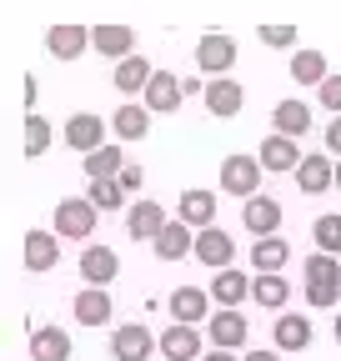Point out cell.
I'll use <instances>...</instances> for the list:
<instances>
[{"mask_svg":"<svg viewBox=\"0 0 341 361\" xmlns=\"http://www.w3.org/2000/svg\"><path fill=\"white\" fill-rule=\"evenodd\" d=\"M170 316L176 322H211V291L201 286H181V291H170Z\"/></svg>","mask_w":341,"mask_h":361,"instance_id":"ac0fdd59","label":"cell"},{"mask_svg":"<svg viewBox=\"0 0 341 361\" xmlns=\"http://www.w3.org/2000/svg\"><path fill=\"white\" fill-rule=\"evenodd\" d=\"M201 96H206V111H211V116H221V121L236 116V111L246 106V90H241L236 80H226V75H211Z\"/></svg>","mask_w":341,"mask_h":361,"instance_id":"7c38bea8","label":"cell"},{"mask_svg":"<svg viewBox=\"0 0 341 361\" xmlns=\"http://www.w3.org/2000/svg\"><path fill=\"white\" fill-rule=\"evenodd\" d=\"M271 126H276L281 135H306V130H311V111H306V101H281V106L271 111Z\"/></svg>","mask_w":341,"mask_h":361,"instance_id":"83f0119b","label":"cell"},{"mask_svg":"<svg viewBox=\"0 0 341 361\" xmlns=\"http://www.w3.org/2000/svg\"><path fill=\"white\" fill-rule=\"evenodd\" d=\"M161 356L166 361H201L206 351H201V331L191 326V322H176L166 336H161Z\"/></svg>","mask_w":341,"mask_h":361,"instance_id":"4fadbf2b","label":"cell"},{"mask_svg":"<svg viewBox=\"0 0 341 361\" xmlns=\"http://www.w3.org/2000/svg\"><path fill=\"white\" fill-rule=\"evenodd\" d=\"M326 151H336V161H341V116H331V126H326Z\"/></svg>","mask_w":341,"mask_h":361,"instance_id":"ab89813d","label":"cell"},{"mask_svg":"<svg viewBox=\"0 0 341 361\" xmlns=\"http://www.w3.org/2000/svg\"><path fill=\"white\" fill-rule=\"evenodd\" d=\"M311 346V322L306 316H276V351H306Z\"/></svg>","mask_w":341,"mask_h":361,"instance_id":"484cf974","label":"cell"},{"mask_svg":"<svg viewBox=\"0 0 341 361\" xmlns=\"http://www.w3.org/2000/svg\"><path fill=\"white\" fill-rule=\"evenodd\" d=\"M241 361H281V356H276V351H246Z\"/></svg>","mask_w":341,"mask_h":361,"instance_id":"60d3db41","label":"cell"},{"mask_svg":"<svg viewBox=\"0 0 341 361\" xmlns=\"http://www.w3.org/2000/svg\"><path fill=\"white\" fill-rule=\"evenodd\" d=\"M151 75H156L151 61L131 51V56H120V61H116V75H111V80H116V90H125V96H141V90L151 85Z\"/></svg>","mask_w":341,"mask_h":361,"instance_id":"d6986e66","label":"cell"},{"mask_svg":"<svg viewBox=\"0 0 341 361\" xmlns=\"http://www.w3.org/2000/svg\"><path fill=\"white\" fill-rule=\"evenodd\" d=\"M141 96H146V106H151V111L176 116V111H181V101H186V85L170 75V71H156V75H151V85L141 90Z\"/></svg>","mask_w":341,"mask_h":361,"instance_id":"8fae6325","label":"cell"},{"mask_svg":"<svg viewBox=\"0 0 341 361\" xmlns=\"http://www.w3.org/2000/svg\"><path fill=\"white\" fill-rule=\"evenodd\" d=\"M151 246H156V256H161V261H181V256H196V226L176 216V221H166V226H161V236H156Z\"/></svg>","mask_w":341,"mask_h":361,"instance_id":"5b68a950","label":"cell"},{"mask_svg":"<svg viewBox=\"0 0 341 361\" xmlns=\"http://www.w3.org/2000/svg\"><path fill=\"white\" fill-rule=\"evenodd\" d=\"M66 146L80 151V156H91L96 146H106V121L91 116V111H75V116L66 121Z\"/></svg>","mask_w":341,"mask_h":361,"instance_id":"52a82bcc","label":"cell"},{"mask_svg":"<svg viewBox=\"0 0 341 361\" xmlns=\"http://www.w3.org/2000/svg\"><path fill=\"white\" fill-rule=\"evenodd\" d=\"M336 296H341V266H336V256L331 251L306 256V301L311 306H336Z\"/></svg>","mask_w":341,"mask_h":361,"instance_id":"6da1fadb","label":"cell"},{"mask_svg":"<svg viewBox=\"0 0 341 361\" xmlns=\"http://www.w3.org/2000/svg\"><path fill=\"white\" fill-rule=\"evenodd\" d=\"M231 256H236V241L221 231V226L216 221H211V226H201V231H196V261H206L211 271H221V266H231Z\"/></svg>","mask_w":341,"mask_h":361,"instance_id":"ba28073f","label":"cell"},{"mask_svg":"<svg viewBox=\"0 0 341 361\" xmlns=\"http://www.w3.org/2000/svg\"><path fill=\"white\" fill-rule=\"evenodd\" d=\"M120 166H125V151L120 146H96L91 156H85V176H120Z\"/></svg>","mask_w":341,"mask_h":361,"instance_id":"d6a6232c","label":"cell"},{"mask_svg":"<svg viewBox=\"0 0 341 361\" xmlns=\"http://www.w3.org/2000/svg\"><path fill=\"white\" fill-rule=\"evenodd\" d=\"M261 40L276 45V51H286V45H296V25H261Z\"/></svg>","mask_w":341,"mask_h":361,"instance_id":"8d00e7d4","label":"cell"},{"mask_svg":"<svg viewBox=\"0 0 341 361\" xmlns=\"http://www.w3.org/2000/svg\"><path fill=\"white\" fill-rule=\"evenodd\" d=\"M75 322H80V326H106V322H111V296H106V286H85V291L75 296Z\"/></svg>","mask_w":341,"mask_h":361,"instance_id":"7402d4cb","label":"cell"},{"mask_svg":"<svg viewBox=\"0 0 341 361\" xmlns=\"http://www.w3.org/2000/svg\"><path fill=\"white\" fill-rule=\"evenodd\" d=\"M176 216H181V221H191L196 231H201V226L216 221V196H211V191H186V196H181V206H176Z\"/></svg>","mask_w":341,"mask_h":361,"instance_id":"f546056e","label":"cell"},{"mask_svg":"<svg viewBox=\"0 0 341 361\" xmlns=\"http://www.w3.org/2000/svg\"><path fill=\"white\" fill-rule=\"evenodd\" d=\"M141 180H146V171H141V166H131V161L120 166V186H125V191H141Z\"/></svg>","mask_w":341,"mask_h":361,"instance_id":"f35d334b","label":"cell"},{"mask_svg":"<svg viewBox=\"0 0 341 361\" xmlns=\"http://www.w3.org/2000/svg\"><path fill=\"white\" fill-rule=\"evenodd\" d=\"M336 341H341V316H336Z\"/></svg>","mask_w":341,"mask_h":361,"instance_id":"ee69618b","label":"cell"},{"mask_svg":"<svg viewBox=\"0 0 341 361\" xmlns=\"http://www.w3.org/2000/svg\"><path fill=\"white\" fill-rule=\"evenodd\" d=\"M211 296H216L221 306H241V301L251 296V276H246V271L221 266V271H216V281H211Z\"/></svg>","mask_w":341,"mask_h":361,"instance_id":"cb8c5ba5","label":"cell"},{"mask_svg":"<svg viewBox=\"0 0 341 361\" xmlns=\"http://www.w3.org/2000/svg\"><path fill=\"white\" fill-rule=\"evenodd\" d=\"M211 341H216V346H226V351L246 346V316H241L236 306H221V311H211Z\"/></svg>","mask_w":341,"mask_h":361,"instance_id":"e0dca14e","label":"cell"},{"mask_svg":"<svg viewBox=\"0 0 341 361\" xmlns=\"http://www.w3.org/2000/svg\"><path fill=\"white\" fill-rule=\"evenodd\" d=\"M166 221H170V216H166L156 201H136L131 211H125V231H131V241H156Z\"/></svg>","mask_w":341,"mask_h":361,"instance_id":"5bb4252c","label":"cell"},{"mask_svg":"<svg viewBox=\"0 0 341 361\" xmlns=\"http://www.w3.org/2000/svg\"><path fill=\"white\" fill-rule=\"evenodd\" d=\"M51 151V126L40 116H25V156H46Z\"/></svg>","mask_w":341,"mask_h":361,"instance_id":"d590c367","label":"cell"},{"mask_svg":"<svg viewBox=\"0 0 341 361\" xmlns=\"http://www.w3.org/2000/svg\"><path fill=\"white\" fill-rule=\"evenodd\" d=\"M261 176H266V166H261V156H226L221 161V191H231V196H256L261 191Z\"/></svg>","mask_w":341,"mask_h":361,"instance_id":"7a4b0ae2","label":"cell"},{"mask_svg":"<svg viewBox=\"0 0 341 361\" xmlns=\"http://www.w3.org/2000/svg\"><path fill=\"white\" fill-rule=\"evenodd\" d=\"M336 186H341V161H336Z\"/></svg>","mask_w":341,"mask_h":361,"instance_id":"7bdbcfd3","label":"cell"},{"mask_svg":"<svg viewBox=\"0 0 341 361\" xmlns=\"http://www.w3.org/2000/svg\"><path fill=\"white\" fill-rule=\"evenodd\" d=\"M96 201L91 196H70V201H61L56 206V236H70V241H85L96 231Z\"/></svg>","mask_w":341,"mask_h":361,"instance_id":"3957f363","label":"cell"},{"mask_svg":"<svg viewBox=\"0 0 341 361\" xmlns=\"http://www.w3.org/2000/svg\"><path fill=\"white\" fill-rule=\"evenodd\" d=\"M56 261H61L56 231H25V266L30 271H56Z\"/></svg>","mask_w":341,"mask_h":361,"instance_id":"44dd1931","label":"cell"},{"mask_svg":"<svg viewBox=\"0 0 341 361\" xmlns=\"http://www.w3.org/2000/svg\"><path fill=\"white\" fill-rule=\"evenodd\" d=\"M251 296H256V306H271V311H281V306H286V296H291V286H286V276H281V271H256Z\"/></svg>","mask_w":341,"mask_h":361,"instance_id":"4316f807","label":"cell"},{"mask_svg":"<svg viewBox=\"0 0 341 361\" xmlns=\"http://www.w3.org/2000/svg\"><path fill=\"white\" fill-rule=\"evenodd\" d=\"M156 346H161V341H156L146 326H136V322H131V326H116V336H111V356H116V361H146Z\"/></svg>","mask_w":341,"mask_h":361,"instance_id":"30bf717a","label":"cell"},{"mask_svg":"<svg viewBox=\"0 0 341 361\" xmlns=\"http://www.w3.org/2000/svg\"><path fill=\"white\" fill-rule=\"evenodd\" d=\"M30 356L35 361H70V336L61 326H40L30 336Z\"/></svg>","mask_w":341,"mask_h":361,"instance_id":"d4e9b609","label":"cell"},{"mask_svg":"<svg viewBox=\"0 0 341 361\" xmlns=\"http://www.w3.org/2000/svg\"><path fill=\"white\" fill-rule=\"evenodd\" d=\"M196 66H201L206 75H226V71L236 66V40L221 35V30L201 35V45H196Z\"/></svg>","mask_w":341,"mask_h":361,"instance_id":"277c9868","label":"cell"},{"mask_svg":"<svg viewBox=\"0 0 341 361\" xmlns=\"http://www.w3.org/2000/svg\"><path fill=\"white\" fill-rule=\"evenodd\" d=\"M291 75H296V85H321L331 71H326V56L321 51H296L291 56Z\"/></svg>","mask_w":341,"mask_h":361,"instance_id":"1f68e13d","label":"cell"},{"mask_svg":"<svg viewBox=\"0 0 341 361\" xmlns=\"http://www.w3.org/2000/svg\"><path fill=\"white\" fill-rule=\"evenodd\" d=\"M256 156H261V166H266V171H296V166H302V151H296V135H281V130H276V135H266Z\"/></svg>","mask_w":341,"mask_h":361,"instance_id":"ffe728a7","label":"cell"},{"mask_svg":"<svg viewBox=\"0 0 341 361\" xmlns=\"http://www.w3.org/2000/svg\"><path fill=\"white\" fill-rule=\"evenodd\" d=\"M241 221H246V231L251 236H276V226H281V206L271 201V196H246L241 201Z\"/></svg>","mask_w":341,"mask_h":361,"instance_id":"9c48e42d","label":"cell"},{"mask_svg":"<svg viewBox=\"0 0 341 361\" xmlns=\"http://www.w3.org/2000/svg\"><path fill=\"white\" fill-rule=\"evenodd\" d=\"M116 271H120V261H116L111 246H85V251H80V276H85V286L116 281Z\"/></svg>","mask_w":341,"mask_h":361,"instance_id":"2e32d148","label":"cell"},{"mask_svg":"<svg viewBox=\"0 0 341 361\" xmlns=\"http://www.w3.org/2000/svg\"><path fill=\"white\" fill-rule=\"evenodd\" d=\"M91 201H96L101 211H120V206H125L120 176H96V180H91Z\"/></svg>","mask_w":341,"mask_h":361,"instance_id":"836d02e7","label":"cell"},{"mask_svg":"<svg viewBox=\"0 0 341 361\" xmlns=\"http://www.w3.org/2000/svg\"><path fill=\"white\" fill-rule=\"evenodd\" d=\"M201 361H236V356H231V351H226V346H216V351H206V356H201Z\"/></svg>","mask_w":341,"mask_h":361,"instance_id":"b9f144b4","label":"cell"},{"mask_svg":"<svg viewBox=\"0 0 341 361\" xmlns=\"http://www.w3.org/2000/svg\"><path fill=\"white\" fill-rule=\"evenodd\" d=\"M111 126H116L120 141H141V135L151 130V106H120L111 116Z\"/></svg>","mask_w":341,"mask_h":361,"instance_id":"4dcf8cb0","label":"cell"},{"mask_svg":"<svg viewBox=\"0 0 341 361\" xmlns=\"http://www.w3.org/2000/svg\"><path fill=\"white\" fill-rule=\"evenodd\" d=\"M91 45H96L101 56H116V61H120V56L136 51V30H131V25H96V30H91Z\"/></svg>","mask_w":341,"mask_h":361,"instance_id":"603a6c76","label":"cell"},{"mask_svg":"<svg viewBox=\"0 0 341 361\" xmlns=\"http://www.w3.org/2000/svg\"><path fill=\"white\" fill-rule=\"evenodd\" d=\"M296 186H302L306 196H321V191H331V186H336V161H331L326 151H311V156H302V166H296Z\"/></svg>","mask_w":341,"mask_h":361,"instance_id":"8992f818","label":"cell"},{"mask_svg":"<svg viewBox=\"0 0 341 361\" xmlns=\"http://www.w3.org/2000/svg\"><path fill=\"white\" fill-rule=\"evenodd\" d=\"M85 45H91V30H85V25H51V30H46V51H51L56 61L85 56Z\"/></svg>","mask_w":341,"mask_h":361,"instance_id":"9a60e30c","label":"cell"},{"mask_svg":"<svg viewBox=\"0 0 341 361\" xmlns=\"http://www.w3.org/2000/svg\"><path fill=\"white\" fill-rule=\"evenodd\" d=\"M311 236H316V251H341V216H316V226H311Z\"/></svg>","mask_w":341,"mask_h":361,"instance_id":"e575fe53","label":"cell"},{"mask_svg":"<svg viewBox=\"0 0 341 361\" xmlns=\"http://www.w3.org/2000/svg\"><path fill=\"white\" fill-rule=\"evenodd\" d=\"M286 261H291V246L281 236H256V246H251V266L256 271H281Z\"/></svg>","mask_w":341,"mask_h":361,"instance_id":"f1b7e54d","label":"cell"},{"mask_svg":"<svg viewBox=\"0 0 341 361\" xmlns=\"http://www.w3.org/2000/svg\"><path fill=\"white\" fill-rule=\"evenodd\" d=\"M316 90H321V106H326V111H336V116H341V75H326V80H321V85H316Z\"/></svg>","mask_w":341,"mask_h":361,"instance_id":"74e56055","label":"cell"}]
</instances>
